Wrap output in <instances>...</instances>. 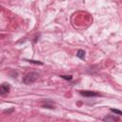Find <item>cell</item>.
<instances>
[{
	"instance_id": "cell-1",
	"label": "cell",
	"mask_w": 122,
	"mask_h": 122,
	"mask_svg": "<svg viewBox=\"0 0 122 122\" xmlns=\"http://www.w3.org/2000/svg\"><path fill=\"white\" fill-rule=\"evenodd\" d=\"M38 76H39V75H38L37 72H35V71H30V72L27 73V74L23 77L22 81H23L24 84L30 85V84H32L33 82H35V81L37 80Z\"/></svg>"
},
{
	"instance_id": "cell-2",
	"label": "cell",
	"mask_w": 122,
	"mask_h": 122,
	"mask_svg": "<svg viewBox=\"0 0 122 122\" xmlns=\"http://www.w3.org/2000/svg\"><path fill=\"white\" fill-rule=\"evenodd\" d=\"M10 90V87L9 84H7V83L1 84V85H0V95H1V96L6 95L7 93H9Z\"/></svg>"
},
{
	"instance_id": "cell-3",
	"label": "cell",
	"mask_w": 122,
	"mask_h": 122,
	"mask_svg": "<svg viewBox=\"0 0 122 122\" xmlns=\"http://www.w3.org/2000/svg\"><path fill=\"white\" fill-rule=\"evenodd\" d=\"M79 93L83 96H87V97H92V96H98L100 95L99 92H92V91H80Z\"/></svg>"
},
{
	"instance_id": "cell-4",
	"label": "cell",
	"mask_w": 122,
	"mask_h": 122,
	"mask_svg": "<svg viewBox=\"0 0 122 122\" xmlns=\"http://www.w3.org/2000/svg\"><path fill=\"white\" fill-rule=\"evenodd\" d=\"M103 121L105 122H119L120 121V118L117 117V116H114V115H106L103 117Z\"/></svg>"
},
{
	"instance_id": "cell-5",
	"label": "cell",
	"mask_w": 122,
	"mask_h": 122,
	"mask_svg": "<svg viewBox=\"0 0 122 122\" xmlns=\"http://www.w3.org/2000/svg\"><path fill=\"white\" fill-rule=\"evenodd\" d=\"M85 51L84 50H78L77 51V53H76V56L78 57V58H80V59H85Z\"/></svg>"
},
{
	"instance_id": "cell-6",
	"label": "cell",
	"mask_w": 122,
	"mask_h": 122,
	"mask_svg": "<svg viewBox=\"0 0 122 122\" xmlns=\"http://www.w3.org/2000/svg\"><path fill=\"white\" fill-rule=\"evenodd\" d=\"M111 112H114V113H116V114H118V115H121V114H122V112H121L120 110H116V109H111Z\"/></svg>"
},
{
	"instance_id": "cell-7",
	"label": "cell",
	"mask_w": 122,
	"mask_h": 122,
	"mask_svg": "<svg viewBox=\"0 0 122 122\" xmlns=\"http://www.w3.org/2000/svg\"><path fill=\"white\" fill-rule=\"evenodd\" d=\"M28 62H30V63H33V64H38V65H42L43 63L42 62H40V61H37V60H27Z\"/></svg>"
},
{
	"instance_id": "cell-8",
	"label": "cell",
	"mask_w": 122,
	"mask_h": 122,
	"mask_svg": "<svg viewBox=\"0 0 122 122\" xmlns=\"http://www.w3.org/2000/svg\"><path fill=\"white\" fill-rule=\"evenodd\" d=\"M61 77L66 79V80H71V78H72L71 75H61Z\"/></svg>"
}]
</instances>
